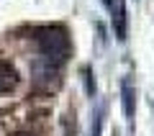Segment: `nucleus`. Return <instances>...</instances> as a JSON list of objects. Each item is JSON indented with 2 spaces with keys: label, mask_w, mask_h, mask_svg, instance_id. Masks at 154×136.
<instances>
[{
  "label": "nucleus",
  "mask_w": 154,
  "mask_h": 136,
  "mask_svg": "<svg viewBox=\"0 0 154 136\" xmlns=\"http://www.w3.org/2000/svg\"><path fill=\"white\" fill-rule=\"evenodd\" d=\"M31 41L36 44L38 54L44 59L62 67V62L69 57V33L64 26H36L31 28Z\"/></svg>",
  "instance_id": "1"
},
{
  "label": "nucleus",
  "mask_w": 154,
  "mask_h": 136,
  "mask_svg": "<svg viewBox=\"0 0 154 136\" xmlns=\"http://www.w3.org/2000/svg\"><path fill=\"white\" fill-rule=\"evenodd\" d=\"M59 64H54V62L44 59V57H38V59H33L31 64V82L36 90H41V93H51V90H57L59 87Z\"/></svg>",
  "instance_id": "2"
},
{
  "label": "nucleus",
  "mask_w": 154,
  "mask_h": 136,
  "mask_svg": "<svg viewBox=\"0 0 154 136\" xmlns=\"http://www.w3.org/2000/svg\"><path fill=\"white\" fill-rule=\"evenodd\" d=\"M105 5L110 8L116 39L118 41H126V5H123V0H105Z\"/></svg>",
  "instance_id": "3"
},
{
  "label": "nucleus",
  "mask_w": 154,
  "mask_h": 136,
  "mask_svg": "<svg viewBox=\"0 0 154 136\" xmlns=\"http://www.w3.org/2000/svg\"><path fill=\"white\" fill-rule=\"evenodd\" d=\"M16 85H18V72H16V67L0 57V95L16 90Z\"/></svg>",
  "instance_id": "4"
},
{
  "label": "nucleus",
  "mask_w": 154,
  "mask_h": 136,
  "mask_svg": "<svg viewBox=\"0 0 154 136\" xmlns=\"http://www.w3.org/2000/svg\"><path fill=\"white\" fill-rule=\"evenodd\" d=\"M121 95H123V113H126V118L131 121L134 118V108H136V95H134V87H131V82H128V80H123Z\"/></svg>",
  "instance_id": "5"
},
{
  "label": "nucleus",
  "mask_w": 154,
  "mask_h": 136,
  "mask_svg": "<svg viewBox=\"0 0 154 136\" xmlns=\"http://www.w3.org/2000/svg\"><path fill=\"white\" fill-rule=\"evenodd\" d=\"M16 136H33V134H16Z\"/></svg>",
  "instance_id": "6"
}]
</instances>
